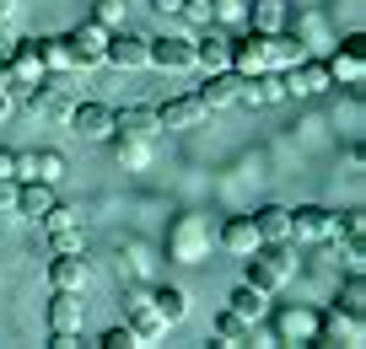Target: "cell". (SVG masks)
Returning <instances> with one entry per match:
<instances>
[{
	"mask_svg": "<svg viewBox=\"0 0 366 349\" xmlns=\"http://www.w3.org/2000/svg\"><path fill=\"white\" fill-rule=\"evenodd\" d=\"M291 269H297V258H291V242H259V248L242 258V285H253V290L274 295V290H286Z\"/></svg>",
	"mask_w": 366,
	"mask_h": 349,
	"instance_id": "6da1fadb",
	"label": "cell"
},
{
	"mask_svg": "<svg viewBox=\"0 0 366 349\" xmlns=\"http://www.w3.org/2000/svg\"><path fill=\"white\" fill-rule=\"evenodd\" d=\"M291 242H340V210L297 204L291 210Z\"/></svg>",
	"mask_w": 366,
	"mask_h": 349,
	"instance_id": "7a4b0ae2",
	"label": "cell"
},
{
	"mask_svg": "<svg viewBox=\"0 0 366 349\" xmlns=\"http://www.w3.org/2000/svg\"><path fill=\"white\" fill-rule=\"evenodd\" d=\"M366 328H361V312L355 306H329V312H318V328H312V344H361Z\"/></svg>",
	"mask_w": 366,
	"mask_h": 349,
	"instance_id": "3957f363",
	"label": "cell"
},
{
	"mask_svg": "<svg viewBox=\"0 0 366 349\" xmlns=\"http://www.w3.org/2000/svg\"><path fill=\"white\" fill-rule=\"evenodd\" d=\"M114 135H129V140H146V146H157L167 129H162L157 108H140V102H129V108H114Z\"/></svg>",
	"mask_w": 366,
	"mask_h": 349,
	"instance_id": "277c9868",
	"label": "cell"
},
{
	"mask_svg": "<svg viewBox=\"0 0 366 349\" xmlns=\"http://www.w3.org/2000/svg\"><path fill=\"white\" fill-rule=\"evenodd\" d=\"M286 86H291V97H323V91L334 86V76H329V59H312V54H302L297 65L286 70Z\"/></svg>",
	"mask_w": 366,
	"mask_h": 349,
	"instance_id": "5b68a950",
	"label": "cell"
},
{
	"mask_svg": "<svg viewBox=\"0 0 366 349\" xmlns=\"http://www.w3.org/2000/svg\"><path fill=\"white\" fill-rule=\"evenodd\" d=\"M65 124L76 129L81 140H108L114 135V108H108V102H76Z\"/></svg>",
	"mask_w": 366,
	"mask_h": 349,
	"instance_id": "8992f818",
	"label": "cell"
},
{
	"mask_svg": "<svg viewBox=\"0 0 366 349\" xmlns=\"http://www.w3.org/2000/svg\"><path fill=\"white\" fill-rule=\"evenodd\" d=\"M103 65H114V70H140V65H146V38L129 33V27H114V33H108V49H103Z\"/></svg>",
	"mask_w": 366,
	"mask_h": 349,
	"instance_id": "52a82bcc",
	"label": "cell"
},
{
	"mask_svg": "<svg viewBox=\"0 0 366 349\" xmlns=\"http://www.w3.org/2000/svg\"><path fill=\"white\" fill-rule=\"evenodd\" d=\"M146 65H157V70H194V44H189V38H146Z\"/></svg>",
	"mask_w": 366,
	"mask_h": 349,
	"instance_id": "ba28073f",
	"label": "cell"
},
{
	"mask_svg": "<svg viewBox=\"0 0 366 349\" xmlns=\"http://www.w3.org/2000/svg\"><path fill=\"white\" fill-rule=\"evenodd\" d=\"M329 76H334V81H350V86H355V81H366V38H361V33H350L340 49H334Z\"/></svg>",
	"mask_w": 366,
	"mask_h": 349,
	"instance_id": "9c48e42d",
	"label": "cell"
},
{
	"mask_svg": "<svg viewBox=\"0 0 366 349\" xmlns=\"http://www.w3.org/2000/svg\"><path fill=\"white\" fill-rule=\"evenodd\" d=\"M124 328L140 338V344H157V338H167V323L157 317V306L146 301V295H135V301H124Z\"/></svg>",
	"mask_w": 366,
	"mask_h": 349,
	"instance_id": "30bf717a",
	"label": "cell"
},
{
	"mask_svg": "<svg viewBox=\"0 0 366 349\" xmlns=\"http://www.w3.org/2000/svg\"><path fill=\"white\" fill-rule=\"evenodd\" d=\"M194 44V65L199 70H227V54H232V38L221 33V22L199 27V38H189Z\"/></svg>",
	"mask_w": 366,
	"mask_h": 349,
	"instance_id": "8fae6325",
	"label": "cell"
},
{
	"mask_svg": "<svg viewBox=\"0 0 366 349\" xmlns=\"http://www.w3.org/2000/svg\"><path fill=\"white\" fill-rule=\"evenodd\" d=\"M237 91H242V76L227 65V70H205V86H199L194 97L205 102V113H210V108H232V102H237Z\"/></svg>",
	"mask_w": 366,
	"mask_h": 349,
	"instance_id": "7c38bea8",
	"label": "cell"
},
{
	"mask_svg": "<svg viewBox=\"0 0 366 349\" xmlns=\"http://www.w3.org/2000/svg\"><path fill=\"white\" fill-rule=\"evenodd\" d=\"M312 328H318V312L280 306L274 312V344H312Z\"/></svg>",
	"mask_w": 366,
	"mask_h": 349,
	"instance_id": "4fadbf2b",
	"label": "cell"
},
{
	"mask_svg": "<svg viewBox=\"0 0 366 349\" xmlns=\"http://www.w3.org/2000/svg\"><path fill=\"white\" fill-rule=\"evenodd\" d=\"M65 38H70V49H76L81 70H86V65H103V49H108V27L103 22H92V16H86V22L70 27Z\"/></svg>",
	"mask_w": 366,
	"mask_h": 349,
	"instance_id": "5bb4252c",
	"label": "cell"
},
{
	"mask_svg": "<svg viewBox=\"0 0 366 349\" xmlns=\"http://www.w3.org/2000/svg\"><path fill=\"white\" fill-rule=\"evenodd\" d=\"M70 108H76V97H70L65 86H54V81H38V91H33V102H27V113H38V118H54V124H65L70 118Z\"/></svg>",
	"mask_w": 366,
	"mask_h": 349,
	"instance_id": "9a60e30c",
	"label": "cell"
},
{
	"mask_svg": "<svg viewBox=\"0 0 366 349\" xmlns=\"http://www.w3.org/2000/svg\"><path fill=\"white\" fill-rule=\"evenodd\" d=\"M6 70H11L16 81H44L49 70H44V54H38V38H16L11 49H6Z\"/></svg>",
	"mask_w": 366,
	"mask_h": 349,
	"instance_id": "2e32d148",
	"label": "cell"
},
{
	"mask_svg": "<svg viewBox=\"0 0 366 349\" xmlns=\"http://www.w3.org/2000/svg\"><path fill=\"white\" fill-rule=\"evenodd\" d=\"M86 280H92V269L81 253H54L49 258V285L54 290H86Z\"/></svg>",
	"mask_w": 366,
	"mask_h": 349,
	"instance_id": "e0dca14e",
	"label": "cell"
},
{
	"mask_svg": "<svg viewBox=\"0 0 366 349\" xmlns=\"http://www.w3.org/2000/svg\"><path fill=\"white\" fill-rule=\"evenodd\" d=\"M221 248H227L232 258H248V253L259 248V226H253V215H227V221H221Z\"/></svg>",
	"mask_w": 366,
	"mask_h": 349,
	"instance_id": "ac0fdd59",
	"label": "cell"
},
{
	"mask_svg": "<svg viewBox=\"0 0 366 349\" xmlns=\"http://www.w3.org/2000/svg\"><path fill=\"white\" fill-rule=\"evenodd\" d=\"M157 118H162V129H189V124H199V118H205V102H199L194 91H183V97H167V102H162Z\"/></svg>",
	"mask_w": 366,
	"mask_h": 349,
	"instance_id": "d6986e66",
	"label": "cell"
},
{
	"mask_svg": "<svg viewBox=\"0 0 366 349\" xmlns=\"http://www.w3.org/2000/svg\"><path fill=\"white\" fill-rule=\"evenodd\" d=\"M307 54V49L297 44V38L286 33V27H274V33H264V65H274V70H291L297 59Z\"/></svg>",
	"mask_w": 366,
	"mask_h": 349,
	"instance_id": "ffe728a7",
	"label": "cell"
},
{
	"mask_svg": "<svg viewBox=\"0 0 366 349\" xmlns=\"http://www.w3.org/2000/svg\"><path fill=\"white\" fill-rule=\"evenodd\" d=\"M81 317H86L81 290H54V301H49V328H70V333H81Z\"/></svg>",
	"mask_w": 366,
	"mask_h": 349,
	"instance_id": "44dd1931",
	"label": "cell"
},
{
	"mask_svg": "<svg viewBox=\"0 0 366 349\" xmlns=\"http://www.w3.org/2000/svg\"><path fill=\"white\" fill-rule=\"evenodd\" d=\"M49 204H54V183H38V178L16 183V215H22V221H38Z\"/></svg>",
	"mask_w": 366,
	"mask_h": 349,
	"instance_id": "7402d4cb",
	"label": "cell"
},
{
	"mask_svg": "<svg viewBox=\"0 0 366 349\" xmlns=\"http://www.w3.org/2000/svg\"><path fill=\"white\" fill-rule=\"evenodd\" d=\"M253 226H259V242H291V210H286V204H264V210H253Z\"/></svg>",
	"mask_w": 366,
	"mask_h": 349,
	"instance_id": "603a6c76",
	"label": "cell"
},
{
	"mask_svg": "<svg viewBox=\"0 0 366 349\" xmlns=\"http://www.w3.org/2000/svg\"><path fill=\"white\" fill-rule=\"evenodd\" d=\"M38 54H44V70H49V76L81 70V59H76V49H70V38H65V33H59V38H38Z\"/></svg>",
	"mask_w": 366,
	"mask_h": 349,
	"instance_id": "cb8c5ba5",
	"label": "cell"
},
{
	"mask_svg": "<svg viewBox=\"0 0 366 349\" xmlns=\"http://www.w3.org/2000/svg\"><path fill=\"white\" fill-rule=\"evenodd\" d=\"M146 301L157 306V317H162V323H167V328L189 317V290H178V285H157V290H151Z\"/></svg>",
	"mask_w": 366,
	"mask_h": 349,
	"instance_id": "d4e9b609",
	"label": "cell"
},
{
	"mask_svg": "<svg viewBox=\"0 0 366 349\" xmlns=\"http://www.w3.org/2000/svg\"><path fill=\"white\" fill-rule=\"evenodd\" d=\"M227 306L242 317V323H264V317H269V295L253 290V285H237V290L227 295Z\"/></svg>",
	"mask_w": 366,
	"mask_h": 349,
	"instance_id": "484cf974",
	"label": "cell"
},
{
	"mask_svg": "<svg viewBox=\"0 0 366 349\" xmlns=\"http://www.w3.org/2000/svg\"><path fill=\"white\" fill-rule=\"evenodd\" d=\"M210 333H216V344H248V338H253V323H242L232 306H221V312L210 317Z\"/></svg>",
	"mask_w": 366,
	"mask_h": 349,
	"instance_id": "4316f807",
	"label": "cell"
},
{
	"mask_svg": "<svg viewBox=\"0 0 366 349\" xmlns=\"http://www.w3.org/2000/svg\"><path fill=\"white\" fill-rule=\"evenodd\" d=\"M167 248L178 253L183 263H199V221H194V215H183V221L172 226V237H167Z\"/></svg>",
	"mask_w": 366,
	"mask_h": 349,
	"instance_id": "83f0119b",
	"label": "cell"
},
{
	"mask_svg": "<svg viewBox=\"0 0 366 349\" xmlns=\"http://www.w3.org/2000/svg\"><path fill=\"white\" fill-rule=\"evenodd\" d=\"M248 27H253V33L286 27V0H248Z\"/></svg>",
	"mask_w": 366,
	"mask_h": 349,
	"instance_id": "f1b7e54d",
	"label": "cell"
},
{
	"mask_svg": "<svg viewBox=\"0 0 366 349\" xmlns=\"http://www.w3.org/2000/svg\"><path fill=\"white\" fill-rule=\"evenodd\" d=\"M108 146H114L119 167H146L151 151H157V146H146V140H129V135H108Z\"/></svg>",
	"mask_w": 366,
	"mask_h": 349,
	"instance_id": "f546056e",
	"label": "cell"
},
{
	"mask_svg": "<svg viewBox=\"0 0 366 349\" xmlns=\"http://www.w3.org/2000/svg\"><path fill=\"white\" fill-rule=\"evenodd\" d=\"M33 178L38 183H59L65 178V156H59V151H33Z\"/></svg>",
	"mask_w": 366,
	"mask_h": 349,
	"instance_id": "4dcf8cb0",
	"label": "cell"
},
{
	"mask_svg": "<svg viewBox=\"0 0 366 349\" xmlns=\"http://www.w3.org/2000/svg\"><path fill=\"white\" fill-rule=\"evenodd\" d=\"M38 221H44V231H65V226H81V210H76V204H49V210L44 215H38Z\"/></svg>",
	"mask_w": 366,
	"mask_h": 349,
	"instance_id": "1f68e13d",
	"label": "cell"
},
{
	"mask_svg": "<svg viewBox=\"0 0 366 349\" xmlns=\"http://www.w3.org/2000/svg\"><path fill=\"white\" fill-rule=\"evenodd\" d=\"M178 16H183L189 27H210V22H216V0H183Z\"/></svg>",
	"mask_w": 366,
	"mask_h": 349,
	"instance_id": "d6a6232c",
	"label": "cell"
},
{
	"mask_svg": "<svg viewBox=\"0 0 366 349\" xmlns=\"http://www.w3.org/2000/svg\"><path fill=\"white\" fill-rule=\"evenodd\" d=\"M86 237H81V226H65V231H49V253H81Z\"/></svg>",
	"mask_w": 366,
	"mask_h": 349,
	"instance_id": "836d02e7",
	"label": "cell"
},
{
	"mask_svg": "<svg viewBox=\"0 0 366 349\" xmlns=\"http://www.w3.org/2000/svg\"><path fill=\"white\" fill-rule=\"evenodd\" d=\"M92 22H103L108 33L124 27V0H97V6H92Z\"/></svg>",
	"mask_w": 366,
	"mask_h": 349,
	"instance_id": "e575fe53",
	"label": "cell"
},
{
	"mask_svg": "<svg viewBox=\"0 0 366 349\" xmlns=\"http://www.w3.org/2000/svg\"><path fill=\"white\" fill-rule=\"evenodd\" d=\"M340 306H355V312L366 306V280H361V269H350V280L340 285Z\"/></svg>",
	"mask_w": 366,
	"mask_h": 349,
	"instance_id": "d590c367",
	"label": "cell"
},
{
	"mask_svg": "<svg viewBox=\"0 0 366 349\" xmlns=\"http://www.w3.org/2000/svg\"><path fill=\"white\" fill-rule=\"evenodd\" d=\"M340 237H345V242H361V237H366L361 210H345V215H340Z\"/></svg>",
	"mask_w": 366,
	"mask_h": 349,
	"instance_id": "8d00e7d4",
	"label": "cell"
},
{
	"mask_svg": "<svg viewBox=\"0 0 366 349\" xmlns=\"http://www.w3.org/2000/svg\"><path fill=\"white\" fill-rule=\"evenodd\" d=\"M135 344H140V338L129 333V328H108V333L97 338V349H135Z\"/></svg>",
	"mask_w": 366,
	"mask_h": 349,
	"instance_id": "74e56055",
	"label": "cell"
},
{
	"mask_svg": "<svg viewBox=\"0 0 366 349\" xmlns=\"http://www.w3.org/2000/svg\"><path fill=\"white\" fill-rule=\"evenodd\" d=\"M216 22H248V0H216Z\"/></svg>",
	"mask_w": 366,
	"mask_h": 349,
	"instance_id": "f35d334b",
	"label": "cell"
},
{
	"mask_svg": "<svg viewBox=\"0 0 366 349\" xmlns=\"http://www.w3.org/2000/svg\"><path fill=\"white\" fill-rule=\"evenodd\" d=\"M0 215H16V178H0Z\"/></svg>",
	"mask_w": 366,
	"mask_h": 349,
	"instance_id": "ab89813d",
	"label": "cell"
},
{
	"mask_svg": "<svg viewBox=\"0 0 366 349\" xmlns=\"http://www.w3.org/2000/svg\"><path fill=\"white\" fill-rule=\"evenodd\" d=\"M11 44H16V22H11V16H0V54H6Z\"/></svg>",
	"mask_w": 366,
	"mask_h": 349,
	"instance_id": "60d3db41",
	"label": "cell"
},
{
	"mask_svg": "<svg viewBox=\"0 0 366 349\" xmlns=\"http://www.w3.org/2000/svg\"><path fill=\"white\" fill-rule=\"evenodd\" d=\"M151 6H157L162 16H178V6H183V0H151Z\"/></svg>",
	"mask_w": 366,
	"mask_h": 349,
	"instance_id": "b9f144b4",
	"label": "cell"
},
{
	"mask_svg": "<svg viewBox=\"0 0 366 349\" xmlns=\"http://www.w3.org/2000/svg\"><path fill=\"white\" fill-rule=\"evenodd\" d=\"M11 161H16V151H0V178H11Z\"/></svg>",
	"mask_w": 366,
	"mask_h": 349,
	"instance_id": "7bdbcfd3",
	"label": "cell"
},
{
	"mask_svg": "<svg viewBox=\"0 0 366 349\" xmlns=\"http://www.w3.org/2000/svg\"><path fill=\"white\" fill-rule=\"evenodd\" d=\"M11 113L16 108H11V97H6V86H0V118H11Z\"/></svg>",
	"mask_w": 366,
	"mask_h": 349,
	"instance_id": "ee69618b",
	"label": "cell"
},
{
	"mask_svg": "<svg viewBox=\"0 0 366 349\" xmlns=\"http://www.w3.org/2000/svg\"><path fill=\"white\" fill-rule=\"evenodd\" d=\"M0 16H16V0H0Z\"/></svg>",
	"mask_w": 366,
	"mask_h": 349,
	"instance_id": "f6af8a7d",
	"label": "cell"
},
{
	"mask_svg": "<svg viewBox=\"0 0 366 349\" xmlns=\"http://www.w3.org/2000/svg\"><path fill=\"white\" fill-rule=\"evenodd\" d=\"M6 76H11V70H6V54H0V86H6Z\"/></svg>",
	"mask_w": 366,
	"mask_h": 349,
	"instance_id": "bcb514c9",
	"label": "cell"
}]
</instances>
